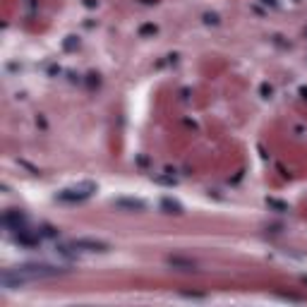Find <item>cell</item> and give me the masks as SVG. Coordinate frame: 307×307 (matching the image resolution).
Segmentation results:
<instances>
[{"label": "cell", "instance_id": "obj_7", "mask_svg": "<svg viewBox=\"0 0 307 307\" xmlns=\"http://www.w3.org/2000/svg\"><path fill=\"white\" fill-rule=\"evenodd\" d=\"M204 22H209V24H218V15H204Z\"/></svg>", "mask_w": 307, "mask_h": 307}, {"label": "cell", "instance_id": "obj_8", "mask_svg": "<svg viewBox=\"0 0 307 307\" xmlns=\"http://www.w3.org/2000/svg\"><path fill=\"white\" fill-rule=\"evenodd\" d=\"M262 2H267V5H271V7H276V5H278L276 0H262Z\"/></svg>", "mask_w": 307, "mask_h": 307}, {"label": "cell", "instance_id": "obj_9", "mask_svg": "<svg viewBox=\"0 0 307 307\" xmlns=\"http://www.w3.org/2000/svg\"><path fill=\"white\" fill-rule=\"evenodd\" d=\"M84 5H89V7H94V5H96V0H84Z\"/></svg>", "mask_w": 307, "mask_h": 307}, {"label": "cell", "instance_id": "obj_3", "mask_svg": "<svg viewBox=\"0 0 307 307\" xmlns=\"http://www.w3.org/2000/svg\"><path fill=\"white\" fill-rule=\"evenodd\" d=\"M70 247L74 252H108L110 245L99 238H74L70 240Z\"/></svg>", "mask_w": 307, "mask_h": 307}, {"label": "cell", "instance_id": "obj_2", "mask_svg": "<svg viewBox=\"0 0 307 307\" xmlns=\"http://www.w3.org/2000/svg\"><path fill=\"white\" fill-rule=\"evenodd\" d=\"M12 269L17 271L19 276H24L29 283L32 281H38V278H53V276H60V273H65V269H60V267H53V264H19V267H12Z\"/></svg>", "mask_w": 307, "mask_h": 307}, {"label": "cell", "instance_id": "obj_6", "mask_svg": "<svg viewBox=\"0 0 307 307\" xmlns=\"http://www.w3.org/2000/svg\"><path fill=\"white\" fill-rule=\"evenodd\" d=\"M161 209L166 214H182V204L180 202H175V199H171V197H166L161 202Z\"/></svg>", "mask_w": 307, "mask_h": 307}, {"label": "cell", "instance_id": "obj_1", "mask_svg": "<svg viewBox=\"0 0 307 307\" xmlns=\"http://www.w3.org/2000/svg\"><path fill=\"white\" fill-rule=\"evenodd\" d=\"M96 192V182L91 180H82L77 182V185H70V187H65V190H60L55 199L58 202H65V204H79V202H87Z\"/></svg>", "mask_w": 307, "mask_h": 307}, {"label": "cell", "instance_id": "obj_5", "mask_svg": "<svg viewBox=\"0 0 307 307\" xmlns=\"http://www.w3.org/2000/svg\"><path fill=\"white\" fill-rule=\"evenodd\" d=\"M113 206L118 211H130V214H139L146 209V202L144 199H137V197H118L113 199Z\"/></svg>", "mask_w": 307, "mask_h": 307}, {"label": "cell", "instance_id": "obj_4", "mask_svg": "<svg viewBox=\"0 0 307 307\" xmlns=\"http://www.w3.org/2000/svg\"><path fill=\"white\" fill-rule=\"evenodd\" d=\"M2 223H5V228H7V231H12L15 235L22 233V231H29L27 216H24L19 209H7V211H5V216H2Z\"/></svg>", "mask_w": 307, "mask_h": 307}]
</instances>
